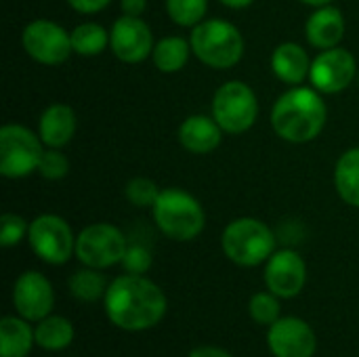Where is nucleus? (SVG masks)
<instances>
[{"instance_id":"obj_15","label":"nucleus","mask_w":359,"mask_h":357,"mask_svg":"<svg viewBox=\"0 0 359 357\" xmlns=\"http://www.w3.org/2000/svg\"><path fill=\"white\" fill-rule=\"evenodd\" d=\"M267 347L273 357H313L318 337L301 318H280L267 330Z\"/></svg>"},{"instance_id":"obj_37","label":"nucleus","mask_w":359,"mask_h":357,"mask_svg":"<svg viewBox=\"0 0 359 357\" xmlns=\"http://www.w3.org/2000/svg\"><path fill=\"white\" fill-rule=\"evenodd\" d=\"M358 86H359V72H358Z\"/></svg>"},{"instance_id":"obj_27","label":"nucleus","mask_w":359,"mask_h":357,"mask_svg":"<svg viewBox=\"0 0 359 357\" xmlns=\"http://www.w3.org/2000/svg\"><path fill=\"white\" fill-rule=\"evenodd\" d=\"M248 314L257 324L271 326L273 322H278L282 318L280 297L273 295L271 290H263V292L252 295V299L248 301Z\"/></svg>"},{"instance_id":"obj_31","label":"nucleus","mask_w":359,"mask_h":357,"mask_svg":"<svg viewBox=\"0 0 359 357\" xmlns=\"http://www.w3.org/2000/svg\"><path fill=\"white\" fill-rule=\"evenodd\" d=\"M151 252L141 246V244H128L124 257H122V267L126 274H135V276H145L151 267Z\"/></svg>"},{"instance_id":"obj_23","label":"nucleus","mask_w":359,"mask_h":357,"mask_svg":"<svg viewBox=\"0 0 359 357\" xmlns=\"http://www.w3.org/2000/svg\"><path fill=\"white\" fill-rule=\"evenodd\" d=\"M189 55H191L189 40H185L181 36H166L156 42L151 61L162 74H177L187 65Z\"/></svg>"},{"instance_id":"obj_11","label":"nucleus","mask_w":359,"mask_h":357,"mask_svg":"<svg viewBox=\"0 0 359 357\" xmlns=\"http://www.w3.org/2000/svg\"><path fill=\"white\" fill-rule=\"evenodd\" d=\"M358 63L355 57L341 46L322 50L311 61L309 80L311 86L324 95H337L351 86V82L358 78Z\"/></svg>"},{"instance_id":"obj_3","label":"nucleus","mask_w":359,"mask_h":357,"mask_svg":"<svg viewBox=\"0 0 359 357\" xmlns=\"http://www.w3.org/2000/svg\"><path fill=\"white\" fill-rule=\"evenodd\" d=\"M151 215L158 229L175 242L196 240L206 225L202 204L179 187L162 189L156 204L151 206Z\"/></svg>"},{"instance_id":"obj_22","label":"nucleus","mask_w":359,"mask_h":357,"mask_svg":"<svg viewBox=\"0 0 359 357\" xmlns=\"http://www.w3.org/2000/svg\"><path fill=\"white\" fill-rule=\"evenodd\" d=\"M334 185L341 200L359 208V147L347 149L334 166Z\"/></svg>"},{"instance_id":"obj_9","label":"nucleus","mask_w":359,"mask_h":357,"mask_svg":"<svg viewBox=\"0 0 359 357\" xmlns=\"http://www.w3.org/2000/svg\"><path fill=\"white\" fill-rule=\"evenodd\" d=\"M27 242L34 255L48 265H63L76 255V236L69 223L59 215H38L29 223Z\"/></svg>"},{"instance_id":"obj_20","label":"nucleus","mask_w":359,"mask_h":357,"mask_svg":"<svg viewBox=\"0 0 359 357\" xmlns=\"http://www.w3.org/2000/svg\"><path fill=\"white\" fill-rule=\"evenodd\" d=\"M36 343L29 322L21 316H6L0 322V357H27Z\"/></svg>"},{"instance_id":"obj_17","label":"nucleus","mask_w":359,"mask_h":357,"mask_svg":"<svg viewBox=\"0 0 359 357\" xmlns=\"http://www.w3.org/2000/svg\"><path fill=\"white\" fill-rule=\"evenodd\" d=\"M179 143L189 151V154H210L221 145L223 139V128L217 124L212 116L204 114H194L187 116L181 126H179Z\"/></svg>"},{"instance_id":"obj_12","label":"nucleus","mask_w":359,"mask_h":357,"mask_svg":"<svg viewBox=\"0 0 359 357\" xmlns=\"http://www.w3.org/2000/svg\"><path fill=\"white\" fill-rule=\"evenodd\" d=\"M13 307L27 322H40L53 314L55 290L50 280L40 271H23L13 284Z\"/></svg>"},{"instance_id":"obj_16","label":"nucleus","mask_w":359,"mask_h":357,"mask_svg":"<svg viewBox=\"0 0 359 357\" xmlns=\"http://www.w3.org/2000/svg\"><path fill=\"white\" fill-rule=\"evenodd\" d=\"M305 36H307V42L318 50L339 46V42L345 36L343 13L332 4L318 6L305 23Z\"/></svg>"},{"instance_id":"obj_26","label":"nucleus","mask_w":359,"mask_h":357,"mask_svg":"<svg viewBox=\"0 0 359 357\" xmlns=\"http://www.w3.org/2000/svg\"><path fill=\"white\" fill-rule=\"evenodd\" d=\"M208 11V0H166L168 17L181 27H196L204 21Z\"/></svg>"},{"instance_id":"obj_28","label":"nucleus","mask_w":359,"mask_h":357,"mask_svg":"<svg viewBox=\"0 0 359 357\" xmlns=\"http://www.w3.org/2000/svg\"><path fill=\"white\" fill-rule=\"evenodd\" d=\"M162 189H158V185L147 179V177H135L126 183L124 187V196L126 200L137 206V208H151L158 200Z\"/></svg>"},{"instance_id":"obj_13","label":"nucleus","mask_w":359,"mask_h":357,"mask_svg":"<svg viewBox=\"0 0 359 357\" xmlns=\"http://www.w3.org/2000/svg\"><path fill=\"white\" fill-rule=\"evenodd\" d=\"M151 27L141 17L122 15L109 29V48L122 63H141L154 53Z\"/></svg>"},{"instance_id":"obj_1","label":"nucleus","mask_w":359,"mask_h":357,"mask_svg":"<svg viewBox=\"0 0 359 357\" xmlns=\"http://www.w3.org/2000/svg\"><path fill=\"white\" fill-rule=\"evenodd\" d=\"M107 320L124 332H143L162 322L166 316L164 290L145 276L124 274L109 282L103 297Z\"/></svg>"},{"instance_id":"obj_14","label":"nucleus","mask_w":359,"mask_h":357,"mask_svg":"<svg viewBox=\"0 0 359 357\" xmlns=\"http://www.w3.org/2000/svg\"><path fill=\"white\" fill-rule=\"evenodd\" d=\"M265 286L280 299H294L303 292L307 284L305 259L290 248L276 250L265 263Z\"/></svg>"},{"instance_id":"obj_35","label":"nucleus","mask_w":359,"mask_h":357,"mask_svg":"<svg viewBox=\"0 0 359 357\" xmlns=\"http://www.w3.org/2000/svg\"><path fill=\"white\" fill-rule=\"evenodd\" d=\"M225 6H229V8H246V6H250L255 0H221Z\"/></svg>"},{"instance_id":"obj_7","label":"nucleus","mask_w":359,"mask_h":357,"mask_svg":"<svg viewBox=\"0 0 359 357\" xmlns=\"http://www.w3.org/2000/svg\"><path fill=\"white\" fill-rule=\"evenodd\" d=\"M44 143L27 126L4 124L0 128V175L4 179H23L38 170Z\"/></svg>"},{"instance_id":"obj_32","label":"nucleus","mask_w":359,"mask_h":357,"mask_svg":"<svg viewBox=\"0 0 359 357\" xmlns=\"http://www.w3.org/2000/svg\"><path fill=\"white\" fill-rule=\"evenodd\" d=\"M109 2H111V0H67V4H69L74 11L82 13V15L99 13V11H103Z\"/></svg>"},{"instance_id":"obj_24","label":"nucleus","mask_w":359,"mask_h":357,"mask_svg":"<svg viewBox=\"0 0 359 357\" xmlns=\"http://www.w3.org/2000/svg\"><path fill=\"white\" fill-rule=\"evenodd\" d=\"M107 282L101 276V269H93V267H84L72 274L67 288L72 292V297L80 303H97L105 297L107 292Z\"/></svg>"},{"instance_id":"obj_30","label":"nucleus","mask_w":359,"mask_h":357,"mask_svg":"<svg viewBox=\"0 0 359 357\" xmlns=\"http://www.w3.org/2000/svg\"><path fill=\"white\" fill-rule=\"evenodd\" d=\"M38 173L48 181H59L69 173V160L65 158V154L61 149L46 147L42 158H40Z\"/></svg>"},{"instance_id":"obj_19","label":"nucleus","mask_w":359,"mask_h":357,"mask_svg":"<svg viewBox=\"0 0 359 357\" xmlns=\"http://www.w3.org/2000/svg\"><path fill=\"white\" fill-rule=\"evenodd\" d=\"M271 69L284 84L301 86L311 72V59L307 50L297 42H282L271 55Z\"/></svg>"},{"instance_id":"obj_33","label":"nucleus","mask_w":359,"mask_h":357,"mask_svg":"<svg viewBox=\"0 0 359 357\" xmlns=\"http://www.w3.org/2000/svg\"><path fill=\"white\" fill-rule=\"evenodd\" d=\"M122 13L130 17H141L147 8V0H120Z\"/></svg>"},{"instance_id":"obj_29","label":"nucleus","mask_w":359,"mask_h":357,"mask_svg":"<svg viewBox=\"0 0 359 357\" xmlns=\"http://www.w3.org/2000/svg\"><path fill=\"white\" fill-rule=\"evenodd\" d=\"M27 231H29V223L23 217H19L15 213L2 215V219H0V244L4 248L17 246L21 240L27 238Z\"/></svg>"},{"instance_id":"obj_21","label":"nucleus","mask_w":359,"mask_h":357,"mask_svg":"<svg viewBox=\"0 0 359 357\" xmlns=\"http://www.w3.org/2000/svg\"><path fill=\"white\" fill-rule=\"evenodd\" d=\"M74 324L63 318V316H46L40 322H36L34 328V337H36V345L42 351H63L74 343Z\"/></svg>"},{"instance_id":"obj_8","label":"nucleus","mask_w":359,"mask_h":357,"mask_svg":"<svg viewBox=\"0 0 359 357\" xmlns=\"http://www.w3.org/2000/svg\"><path fill=\"white\" fill-rule=\"evenodd\" d=\"M128 248L126 236L111 223H93L86 225L76 236V259L84 267L109 269L116 263H122V257Z\"/></svg>"},{"instance_id":"obj_4","label":"nucleus","mask_w":359,"mask_h":357,"mask_svg":"<svg viewBox=\"0 0 359 357\" xmlns=\"http://www.w3.org/2000/svg\"><path fill=\"white\" fill-rule=\"evenodd\" d=\"M191 53L212 69H229L244 57L242 32L225 19H206L191 27Z\"/></svg>"},{"instance_id":"obj_25","label":"nucleus","mask_w":359,"mask_h":357,"mask_svg":"<svg viewBox=\"0 0 359 357\" xmlns=\"http://www.w3.org/2000/svg\"><path fill=\"white\" fill-rule=\"evenodd\" d=\"M109 46V32L95 21H84L72 29V48L82 57H97Z\"/></svg>"},{"instance_id":"obj_36","label":"nucleus","mask_w":359,"mask_h":357,"mask_svg":"<svg viewBox=\"0 0 359 357\" xmlns=\"http://www.w3.org/2000/svg\"><path fill=\"white\" fill-rule=\"evenodd\" d=\"M301 2H305V4H309V6H326V4H330V2H334V0H301Z\"/></svg>"},{"instance_id":"obj_6","label":"nucleus","mask_w":359,"mask_h":357,"mask_svg":"<svg viewBox=\"0 0 359 357\" xmlns=\"http://www.w3.org/2000/svg\"><path fill=\"white\" fill-rule=\"evenodd\" d=\"M259 99L255 90L242 80L221 84L212 97V118L229 135H242L257 122Z\"/></svg>"},{"instance_id":"obj_18","label":"nucleus","mask_w":359,"mask_h":357,"mask_svg":"<svg viewBox=\"0 0 359 357\" xmlns=\"http://www.w3.org/2000/svg\"><path fill=\"white\" fill-rule=\"evenodd\" d=\"M38 135L44 147H65L76 135L74 109L65 103H50L38 120Z\"/></svg>"},{"instance_id":"obj_5","label":"nucleus","mask_w":359,"mask_h":357,"mask_svg":"<svg viewBox=\"0 0 359 357\" xmlns=\"http://www.w3.org/2000/svg\"><path fill=\"white\" fill-rule=\"evenodd\" d=\"M221 246L231 263L240 267H257L267 263L276 252V236L263 221L255 217H240L223 229Z\"/></svg>"},{"instance_id":"obj_2","label":"nucleus","mask_w":359,"mask_h":357,"mask_svg":"<svg viewBox=\"0 0 359 357\" xmlns=\"http://www.w3.org/2000/svg\"><path fill=\"white\" fill-rule=\"evenodd\" d=\"M326 120L328 109L322 93L309 86H292L278 97L271 109V126L276 135L288 143H309L318 139Z\"/></svg>"},{"instance_id":"obj_10","label":"nucleus","mask_w":359,"mask_h":357,"mask_svg":"<svg viewBox=\"0 0 359 357\" xmlns=\"http://www.w3.org/2000/svg\"><path fill=\"white\" fill-rule=\"evenodd\" d=\"M21 44L25 53L42 65H61L74 53L72 32L50 19H34L23 27Z\"/></svg>"},{"instance_id":"obj_34","label":"nucleus","mask_w":359,"mask_h":357,"mask_svg":"<svg viewBox=\"0 0 359 357\" xmlns=\"http://www.w3.org/2000/svg\"><path fill=\"white\" fill-rule=\"evenodd\" d=\"M187 357H233L231 353H227L225 349L221 347H215V345H202V347H196L191 349V353Z\"/></svg>"}]
</instances>
